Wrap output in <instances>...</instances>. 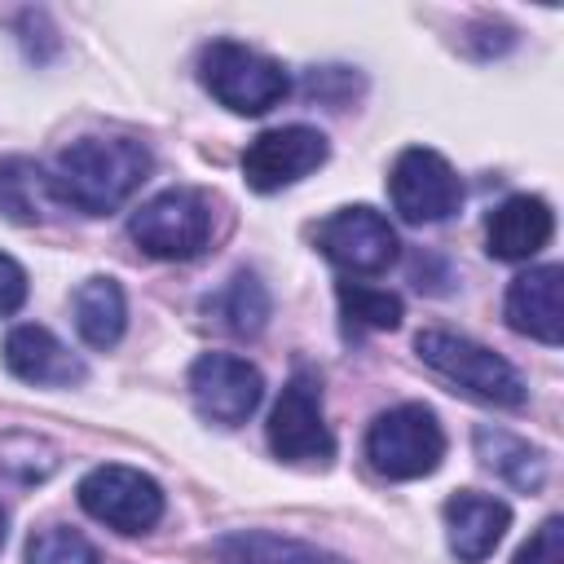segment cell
I'll list each match as a JSON object with an SVG mask.
<instances>
[{"label": "cell", "instance_id": "15", "mask_svg": "<svg viewBox=\"0 0 564 564\" xmlns=\"http://www.w3.org/2000/svg\"><path fill=\"white\" fill-rule=\"evenodd\" d=\"M555 234V216L538 194H511L485 220V251L494 260H529Z\"/></svg>", "mask_w": 564, "mask_h": 564}, {"label": "cell", "instance_id": "20", "mask_svg": "<svg viewBox=\"0 0 564 564\" xmlns=\"http://www.w3.org/2000/svg\"><path fill=\"white\" fill-rule=\"evenodd\" d=\"M203 313L216 317V326H225L229 335H260L269 322V291L251 269H238L220 291H212L203 300Z\"/></svg>", "mask_w": 564, "mask_h": 564}, {"label": "cell", "instance_id": "17", "mask_svg": "<svg viewBox=\"0 0 564 564\" xmlns=\"http://www.w3.org/2000/svg\"><path fill=\"white\" fill-rule=\"evenodd\" d=\"M57 207L62 203L53 194V181L35 159H22V154L0 159V216H9L18 225H40Z\"/></svg>", "mask_w": 564, "mask_h": 564}, {"label": "cell", "instance_id": "22", "mask_svg": "<svg viewBox=\"0 0 564 564\" xmlns=\"http://www.w3.org/2000/svg\"><path fill=\"white\" fill-rule=\"evenodd\" d=\"M26 564H101V555L84 533L66 529V524H48V529L31 533Z\"/></svg>", "mask_w": 564, "mask_h": 564}, {"label": "cell", "instance_id": "24", "mask_svg": "<svg viewBox=\"0 0 564 564\" xmlns=\"http://www.w3.org/2000/svg\"><path fill=\"white\" fill-rule=\"evenodd\" d=\"M26 304V269L0 251V317L18 313Z\"/></svg>", "mask_w": 564, "mask_h": 564}, {"label": "cell", "instance_id": "10", "mask_svg": "<svg viewBox=\"0 0 564 564\" xmlns=\"http://www.w3.org/2000/svg\"><path fill=\"white\" fill-rule=\"evenodd\" d=\"M326 150H330L326 137L308 123L269 128L242 150V181L256 194H278L286 185L304 181L308 172H317L326 163Z\"/></svg>", "mask_w": 564, "mask_h": 564}, {"label": "cell", "instance_id": "18", "mask_svg": "<svg viewBox=\"0 0 564 564\" xmlns=\"http://www.w3.org/2000/svg\"><path fill=\"white\" fill-rule=\"evenodd\" d=\"M70 308H75V330L88 348H115L119 344L123 322H128V300H123V286L115 278L79 282L70 295Z\"/></svg>", "mask_w": 564, "mask_h": 564}, {"label": "cell", "instance_id": "2", "mask_svg": "<svg viewBox=\"0 0 564 564\" xmlns=\"http://www.w3.org/2000/svg\"><path fill=\"white\" fill-rule=\"evenodd\" d=\"M198 79L234 115H264L291 93V75L282 70V62L234 40H212L198 53Z\"/></svg>", "mask_w": 564, "mask_h": 564}, {"label": "cell", "instance_id": "11", "mask_svg": "<svg viewBox=\"0 0 564 564\" xmlns=\"http://www.w3.org/2000/svg\"><path fill=\"white\" fill-rule=\"evenodd\" d=\"M189 397L203 419H212L220 427H238L256 414V405L264 397V379L247 357L203 352L189 366Z\"/></svg>", "mask_w": 564, "mask_h": 564}, {"label": "cell", "instance_id": "14", "mask_svg": "<svg viewBox=\"0 0 564 564\" xmlns=\"http://www.w3.org/2000/svg\"><path fill=\"white\" fill-rule=\"evenodd\" d=\"M507 524H511V507L494 494L463 489V494L445 498V529H449V551L458 555V564L489 560L494 546L502 542Z\"/></svg>", "mask_w": 564, "mask_h": 564}, {"label": "cell", "instance_id": "8", "mask_svg": "<svg viewBox=\"0 0 564 564\" xmlns=\"http://www.w3.org/2000/svg\"><path fill=\"white\" fill-rule=\"evenodd\" d=\"M388 194H392V207L401 212V220H410V225H436L449 212H458L463 181H458V172L449 167L445 154H436L427 145H410L392 163Z\"/></svg>", "mask_w": 564, "mask_h": 564}, {"label": "cell", "instance_id": "12", "mask_svg": "<svg viewBox=\"0 0 564 564\" xmlns=\"http://www.w3.org/2000/svg\"><path fill=\"white\" fill-rule=\"evenodd\" d=\"M560 286H564V269L560 264H538V269H524L520 278H511L507 286V326L538 339V344H560L564 339V300H560Z\"/></svg>", "mask_w": 564, "mask_h": 564}, {"label": "cell", "instance_id": "19", "mask_svg": "<svg viewBox=\"0 0 564 564\" xmlns=\"http://www.w3.org/2000/svg\"><path fill=\"white\" fill-rule=\"evenodd\" d=\"M476 454L489 471H498L507 485H516L520 494H538L542 480H546V454L502 427H489L480 423L476 427Z\"/></svg>", "mask_w": 564, "mask_h": 564}, {"label": "cell", "instance_id": "21", "mask_svg": "<svg viewBox=\"0 0 564 564\" xmlns=\"http://www.w3.org/2000/svg\"><path fill=\"white\" fill-rule=\"evenodd\" d=\"M339 313L352 322V326H366V330H397L401 317H405V304L401 295L383 291V286H366V282H339Z\"/></svg>", "mask_w": 564, "mask_h": 564}, {"label": "cell", "instance_id": "25", "mask_svg": "<svg viewBox=\"0 0 564 564\" xmlns=\"http://www.w3.org/2000/svg\"><path fill=\"white\" fill-rule=\"evenodd\" d=\"M0 546H4V507H0Z\"/></svg>", "mask_w": 564, "mask_h": 564}, {"label": "cell", "instance_id": "16", "mask_svg": "<svg viewBox=\"0 0 564 564\" xmlns=\"http://www.w3.org/2000/svg\"><path fill=\"white\" fill-rule=\"evenodd\" d=\"M212 560L216 564H348V560H339L313 542L264 533V529H238V533L216 538Z\"/></svg>", "mask_w": 564, "mask_h": 564}, {"label": "cell", "instance_id": "7", "mask_svg": "<svg viewBox=\"0 0 564 564\" xmlns=\"http://www.w3.org/2000/svg\"><path fill=\"white\" fill-rule=\"evenodd\" d=\"M269 449L282 458V463H330L335 458V436L322 419V379L300 366L273 414H269Z\"/></svg>", "mask_w": 564, "mask_h": 564}, {"label": "cell", "instance_id": "13", "mask_svg": "<svg viewBox=\"0 0 564 564\" xmlns=\"http://www.w3.org/2000/svg\"><path fill=\"white\" fill-rule=\"evenodd\" d=\"M4 366L9 375H18L22 383L35 388H70L84 383V361L44 326L22 322L4 335Z\"/></svg>", "mask_w": 564, "mask_h": 564}, {"label": "cell", "instance_id": "3", "mask_svg": "<svg viewBox=\"0 0 564 564\" xmlns=\"http://www.w3.org/2000/svg\"><path fill=\"white\" fill-rule=\"evenodd\" d=\"M366 458L388 480H419L441 467L445 432L427 405L405 401V405L375 414V423L366 432Z\"/></svg>", "mask_w": 564, "mask_h": 564}, {"label": "cell", "instance_id": "1", "mask_svg": "<svg viewBox=\"0 0 564 564\" xmlns=\"http://www.w3.org/2000/svg\"><path fill=\"white\" fill-rule=\"evenodd\" d=\"M150 176V150L132 137H79L57 150L48 181L62 207L84 216L119 212Z\"/></svg>", "mask_w": 564, "mask_h": 564}, {"label": "cell", "instance_id": "6", "mask_svg": "<svg viewBox=\"0 0 564 564\" xmlns=\"http://www.w3.org/2000/svg\"><path fill=\"white\" fill-rule=\"evenodd\" d=\"M79 507L115 533H150L163 520V489L137 467L106 463L79 480Z\"/></svg>", "mask_w": 564, "mask_h": 564}, {"label": "cell", "instance_id": "23", "mask_svg": "<svg viewBox=\"0 0 564 564\" xmlns=\"http://www.w3.org/2000/svg\"><path fill=\"white\" fill-rule=\"evenodd\" d=\"M516 564H564V520L546 516L533 529V538L516 551Z\"/></svg>", "mask_w": 564, "mask_h": 564}, {"label": "cell", "instance_id": "4", "mask_svg": "<svg viewBox=\"0 0 564 564\" xmlns=\"http://www.w3.org/2000/svg\"><path fill=\"white\" fill-rule=\"evenodd\" d=\"M414 352L423 357V366H432L441 379H449L454 388L489 401V405H524V379L520 370L489 352L485 344H471L463 335H449V330H423L414 339Z\"/></svg>", "mask_w": 564, "mask_h": 564}, {"label": "cell", "instance_id": "9", "mask_svg": "<svg viewBox=\"0 0 564 564\" xmlns=\"http://www.w3.org/2000/svg\"><path fill=\"white\" fill-rule=\"evenodd\" d=\"M313 242L344 273H383L397 260V251H401L397 229L388 225V216L375 212V207H366V203L339 207L335 216H326L317 225Z\"/></svg>", "mask_w": 564, "mask_h": 564}, {"label": "cell", "instance_id": "5", "mask_svg": "<svg viewBox=\"0 0 564 564\" xmlns=\"http://www.w3.org/2000/svg\"><path fill=\"white\" fill-rule=\"evenodd\" d=\"M128 234L154 260H194L212 238V203L198 189H163L132 212Z\"/></svg>", "mask_w": 564, "mask_h": 564}]
</instances>
